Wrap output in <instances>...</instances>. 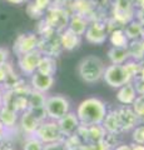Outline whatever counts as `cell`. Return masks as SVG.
<instances>
[{"mask_svg": "<svg viewBox=\"0 0 144 150\" xmlns=\"http://www.w3.org/2000/svg\"><path fill=\"white\" fill-rule=\"evenodd\" d=\"M106 105L98 98H88L83 100L77 108V118L79 123L85 126L101 124L106 115Z\"/></svg>", "mask_w": 144, "mask_h": 150, "instance_id": "cell-1", "label": "cell"}, {"mask_svg": "<svg viewBox=\"0 0 144 150\" xmlns=\"http://www.w3.org/2000/svg\"><path fill=\"white\" fill-rule=\"evenodd\" d=\"M105 65L99 56L88 55L80 60L78 64V73L83 81L85 83H96L103 78Z\"/></svg>", "mask_w": 144, "mask_h": 150, "instance_id": "cell-2", "label": "cell"}, {"mask_svg": "<svg viewBox=\"0 0 144 150\" xmlns=\"http://www.w3.org/2000/svg\"><path fill=\"white\" fill-rule=\"evenodd\" d=\"M45 112L50 120L58 121L70 111V103L63 95H52L45 98Z\"/></svg>", "mask_w": 144, "mask_h": 150, "instance_id": "cell-3", "label": "cell"}, {"mask_svg": "<svg viewBox=\"0 0 144 150\" xmlns=\"http://www.w3.org/2000/svg\"><path fill=\"white\" fill-rule=\"evenodd\" d=\"M44 14L45 18L43 20L45 21V24L52 28L54 31H57L58 34H60L68 28L70 13H69L67 8H59L52 5Z\"/></svg>", "mask_w": 144, "mask_h": 150, "instance_id": "cell-4", "label": "cell"}, {"mask_svg": "<svg viewBox=\"0 0 144 150\" xmlns=\"http://www.w3.org/2000/svg\"><path fill=\"white\" fill-rule=\"evenodd\" d=\"M34 137L39 139L43 144H52V143H58L63 142L64 137L60 131L57 121H43L40 123L38 129L34 133Z\"/></svg>", "mask_w": 144, "mask_h": 150, "instance_id": "cell-5", "label": "cell"}, {"mask_svg": "<svg viewBox=\"0 0 144 150\" xmlns=\"http://www.w3.org/2000/svg\"><path fill=\"white\" fill-rule=\"evenodd\" d=\"M103 79L104 81L108 84L111 88H120L125 85L127 83L132 81L131 78L128 76L127 71L124 70L123 65H109L106 67L103 74Z\"/></svg>", "mask_w": 144, "mask_h": 150, "instance_id": "cell-6", "label": "cell"}, {"mask_svg": "<svg viewBox=\"0 0 144 150\" xmlns=\"http://www.w3.org/2000/svg\"><path fill=\"white\" fill-rule=\"evenodd\" d=\"M39 45V36L35 33H25V34L18 35V38L14 41L13 49L14 53L18 55V58L24 54L31 53L38 49Z\"/></svg>", "mask_w": 144, "mask_h": 150, "instance_id": "cell-7", "label": "cell"}, {"mask_svg": "<svg viewBox=\"0 0 144 150\" xmlns=\"http://www.w3.org/2000/svg\"><path fill=\"white\" fill-rule=\"evenodd\" d=\"M68 10L70 14H78V15L84 16L90 21L95 20L96 13V1L95 0H73L69 5Z\"/></svg>", "mask_w": 144, "mask_h": 150, "instance_id": "cell-8", "label": "cell"}, {"mask_svg": "<svg viewBox=\"0 0 144 150\" xmlns=\"http://www.w3.org/2000/svg\"><path fill=\"white\" fill-rule=\"evenodd\" d=\"M84 35L88 43L94 45H101L106 41L109 34L105 28L104 21H92L88 25Z\"/></svg>", "mask_w": 144, "mask_h": 150, "instance_id": "cell-9", "label": "cell"}, {"mask_svg": "<svg viewBox=\"0 0 144 150\" xmlns=\"http://www.w3.org/2000/svg\"><path fill=\"white\" fill-rule=\"evenodd\" d=\"M38 50L41 53V55L53 56V58L59 56L63 49L60 45V38L58 33L48 38H39Z\"/></svg>", "mask_w": 144, "mask_h": 150, "instance_id": "cell-10", "label": "cell"}, {"mask_svg": "<svg viewBox=\"0 0 144 150\" xmlns=\"http://www.w3.org/2000/svg\"><path fill=\"white\" fill-rule=\"evenodd\" d=\"M41 53L36 49L34 51H31V53H28V54H24L19 56V60H18V65H19V68L21 70L23 74L25 75H33L36 69H38V65H39V62L41 59Z\"/></svg>", "mask_w": 144, "mask_h": 150, "instance_id": "cell-11", "label": "cell"}, {"mask_svg": "<svg viewBox=\"0 0 144 150\" xmlns=\"http://www.w3.org/2000/svg\"><path fill=\"white\" fill-rule=\"evenodd\" d=\"M118 116H119V121L122 125V131H128L131 129H134L138 123V116L137 114L133 111V109L128 105H122L120 108L117 109Z\"/></svg>", "mask_w": 144, "mask_h": 150, "instance_id": "cell-12", "label": "cell"}, {"mask_svg": "<svg viewBox=\"0 0 144 150\" xmlns=\"http://www.w3.org/2000/svg\"><path fill=\"white\" fill-rule=\"evenodd\" d=\"M53 84H54V76L41 74L39 71H35L30 78V85L33 88V90L43 94L49 91L52 89Z\"/></svg>", "mask_w": 144, "mask_h": 150, "instance_id": "cell-13", "label": "cell"}, {"mask_svg": "<svg viewBox=\"0 0 144 150\" xmlns=\"http://www.w3.org/2000/svg\"><path fill=\"white\" fill-rule=\"evenodd\" d=\"M57 124H58L59 129H60V131H62L64 138L73 135L77 131L78 126L80 125V123H79V120L77 118V115L74 114V112H70V111H69L67 115H64L62 119H59L57 121Z\"/></svg>", "mask_w": 144, "mask_h": 150, "instance_id": "cell-14", "label": "cell"}, {"mask_svg": "<svg viewBox=\"0 0 144 150\" xmlns=\"http://www.w3.org/2000/svg\"><path fill=\"white\" fill-rule=\"evenodd\" d=\"M88 25H89V20L85 19L84 16L78 15V14H70L67 29H69L78 36H82L85 34Z\"/></svg>", "mask_w": 144, "mask_h": 150, "instance_id": "cell-15", "label": "cell"}, {"mask_svg": "<svg viewBox=\"0 0 144 150\" xmlns=\"http://www.w3.org/2000/svg\"><path fill=\"white\" fill-rule=\"evenodd\" d=\"M59 38H60V45H62V49L68 50V51H72L74 49L79 48V45H80V43H82V36L75 35L69 29H65L64 31L60 33Z\"/></svg>", "mask_w": 144, "mask_h": 150, "instance_id": "cell-16", "label": "cell"}, {"mask_svg": "<svg viewBox=\"0 0 144 150\" xmlns=\"http://www.w3.org/2000/svg\"><path fill=\"white\" fill-rule=\"evenodd\" d=\"M101 125H103V128L105 129L106 133H111V134L122 133V125H120L117 110L106 111V115H105Z\"/></svg>", "mask_w": 144, "mask_h": 150, "instance_id": "cell-17", "label": "cell"}, {"mask_svg": "<svg viewBox=\"0 0 144 150\" xmlns=\"http://www.w3.org/2000/svg\"><path fill=\"white\" fill-rule=\"evenodd\" d=\"M135 98H137V93H135V89H134L132 81L120 86L117 93V100L123 105H128V106L132 105L134 100H135Z\"/></svg>", "mask_w": 144, "mask_h": 150, "instance_id": "cell-18", "label": "cell"}, {"mask_svg": "<svg viewBox=\"0 0 144 150\" xmlns=\"http://www.w3.org/2000/svg\"><path fill=\"white\" fill-rule=\"evenodd\" d=\"M39 124H40V123L34 118L33 114H31L29 110L23 111L21 118H20V126H21V129L24 130L26 134L34 135V133L36 131V129H38Z\"/></svg>", "mask_w": 144, "mask_h": 150, "instance_id": "cell-19", "label": "cell"}, {"mask_svg": "<svg viewBox=\"0 0 144 150\" xmlns=\"http://www.w3.org/2000/svg\"><path fill=\"white\" fill-rule=\"evenodd\" d=\"M108 58L113 65H123L131 59L127 48H114V46L108 50Z\"/></svg>", "mask_w": 144, "mask_h": 150, "instance_id": "cell-20", "label": "cell"}, {"mask_svg": "<svg viewBox=\"0 0 144 150\" xmlns=\"http://www.w3.org/2000/svg\"><path fill=\"white\" fill-rule=\"evenodd\" d=\"M57 69H58L57 68V59L53 58V56L43 55L39 62L36 71L45 74V75H50V76H54L55 73H57Z\"/></svg>", "mask_w": 144, "mask_h": 150, "instance_id": "cell-21", "label": "cell"}, {"mask_svg": "<svg viewBox=\"0 0 144 150\" xmlns=\"http://www.w3.org/2000/svg\"><path fill=\"white\" fill-rule=\"evenodd\" d=\"M127 49L129 53V58L134 60V62L140 63L144 59V40L143 39L129 41Z\"/></svg>", "mask_w": 144, "mask_h": 150, "instance_id": "cell-22", "label": "cell"}, {"mask_svg": "<svg viewBox=\"0 0 144 150\" xmlns=\"http://www.w3.org/2000/svg\"><path fill=\"white\" fill-rule=\"evenodd\" d=\"M123 30H124V34H125V36H127L128 41L142 39L143 25L139 21H137L135 19H133L131 23H128V24L123 28Z\"/></svg>", "mask_w": 144, "mask_h": 150, "instance_id": "cell-23", "label": "cell"}, {"mask_svg": "<svg viewBox=\"0 0 144 150\" xmlns=\"http://www.w3.org/2000/svg\"><path fill=\"white\" fill-rule=\"evenodd\" d=\"M16 110L9 106H1L0 108V123L3 124L4 128H11L16 123Z\"/></svg>", "mask_w": 144, "mask_h": 150, "instance_id": "cell-24", "label": "cell"}, {"mask_svg": "<svg viewBox=\"0 0 144 150\" xmlns=\"http://www.w3.org/2000/svg\"><path fill=\"white\" fill-rule=\"evenodd\" d=\"M108 38L111 46H114V48H127L129 44L127 36L124 34L123 28H118V29H114L113 31H110Z\"/></svg>", "mask_w": 144, "mask_h": 150, "instance_id": "cell-25", "label": "cell"}, {"mask_svg": "<svg viewBox=\"0 0 144 150\" xmlns=\"http://www.w3.org/2000/svg\"><path fill=\"white\" fill-rule=\"evenodd\" d=\"M106 131L101 124L88 126V144H95L99 142H103Z\"/></svg>", "mask_w": 144, "mask_h": 150, "instance_id": "cell-26", "label": "cell"}, {"mask_svg": "<svg viewBox=\"0 0 144 150\" xmlns=\"http://www.w3.org/2000/svg\"><path fill=\"white\" fill-rule=\"evenodd\" d=\"M45 95L43 93L31 90L28 95V109H35V108H44Z\"/></svg>", "mask_w": 144, "mask_h": 150, "instance_id": "cell-27", "label": "cell"}, {"mask_svg": "<svg viewBox=\"0 0 144 150\" xmlns=\"http://www.w3.org/2000/svg\"><path fill=\"white\" fill-rule=\"evenodd\" d=\"M123 68H124L125 71H127L128 76L131 78V80L133 81L134 79H135V76L138 75L139 70H140V63L134 62V60H128L125 64H123Z\"/></svg>", "mask_w": 144, "mask_h": 150, "instance_id": "cell-28", "label": "cell"}, {"mask_svg": "<svg viewBox=\"0 0 144 150\" xmlns=\"http://www.w3.org/2000/svg\"><path fill=\"white\" fill-rule=\"evenodd\" d=\"M43 148H44V144L39 139H36L34 135L28 138L24 143V150H43Z\"/></svg>", "mask_w": 144, "mask_h": 150, "instance_id": "cell-29", "label": "cell"}, {"mask_svg": "<svg viewBox=\"0 0 144 150\" xmlns=\"http://www.w3.org/2000/svg\"><path fill=\"white\" fill-rule=\"evenodd\" d=\"M132 105V109L137 114L138 118H144V95H137Z\"/></svg>", "mask_w": 144, "mask_h": 150, "instance_id": "cell-30", "label": "cell"}, {"mask_svg": "<svg viewBox=\"0 0 144 150\" xmlns=\"http://www.w3.org/2000/svg\"><path fill=\"white\" fill-rule=\"evenodd\" d=\"M132 138H133L134 144L144 145V125H139V126H135V128H134Z\"/></svg>", "mask_w": 144, "mask_h": 150, "instance_id": "cell-31", "label": "cell"}, {"mask_svg": "<svg viewBox=\"0 0 144 150\" xmlns=\"http://www.w3.org/2000/svg\"><path fill=\"white\" fill-rule=\"evenodd\" d=\"M26 13H28V15H29L31 19H35V20L41 19V18H43V15H44V11H41L39 8H36L34 5V3H30L29 5H28Z\"/></svg>", "mask_w": 144, "mask_h": 150, "instance_id": "cell-32", "label": "cell"}, {"mask_svg": "<svg viewBox=\"0 0 144 150\" xmlns=\"http://www.w3.org/2000/svg\"><path fill=\"white\" fill-rule=\"evenodd\" d=\"M34 5L39 8L41 11H46L48 9L52 6V0H34Z\"/></svg>", "mask_w": 144, "mask_h": 150, "instance_id": "cell-33", "label": "cell"}, {"mask_svg": "<svg viewBox=\"0 0 144 150\" xmlns=\"http://www.w3.org/2000/svg\"><path fill=\"white\" fill-rule=\"evenodd\" d=\"M88 146H89V150H111V148L104 140L99 143H95V144H88Z\"/></svg>", "mask_w": 144, "mask_h": 150, "instance_id": "cell-34", "label": "cell"}, {"mask_svg": "<svg viewBox=\"0 0 144 150\" xmlns=\"http://www.w3.org/2000/svg\"><path fill=\"white\" fill-rule=\"evenodd\" d=\"M132 83H133L134 89H135L137 95H144V80H138V79H135V80H133Z\"/></svg>", "mask_w": 144, "mask_h": 150, "instance_id": "cell-35", "label": "cell"}, {"mask_svg": "<svg viewBox=\"0 0 144 150\" xmlns=\"http://www.w3.org/2000/svg\"><path fill=\"white\" fill-rule=\"evenodd\" d=\"M43 150H64V144H63V142L52 143V144H45Z\"/></svg>", "mask_w": 144, "mask_h": 150, "instance_id": "cell-36", "label": "cell"}, {"mask_svg": "<svg viewBox=\"0 0 144 150\" xmlns=\"http://www.w3.org/2000/svg\"><path fill=\"white\" fill-rule=\"evenodd\" d=\"M134 19L144 26V8H138L134 10Z\"/></svg>", "mask_w": 144, "mask_h": 150, "instance_id": "cell-37", "label": "cell"}, {"mask_svg": "<svg viewBox=\"0 0 144 150\" xmlns=\"http://www.w3.org/2000/svg\"><path fill=\"white\" fill-rule=\"evenodd\" d=\"M8 58H9L8 49L0 48V67H3V65H5L8 63Z\"/></svg>", "mask_w": 144, "mask_h": 150, "instance_id": "cell-38", "label": "cell"}, {"mask_svg": "<svg viewBox=\"0 0 144 150\" xmlns=\"http://www.w3.org/2000/svg\"><path fill=\"white\" fill-rule=\"evenodd\" d=\"M73 0H52L53 6H59V8H68L72 4Z\"/></svg>", "mask_w": 144, "mask_h": 150, "instance_id": "cell-39", "label": "cell"}, {"mask_svg": "<svg viewBox=\"0 0 144 150\" xmlns=\"http://www.w3.org/2000/svg\"><path fill=\"white\" fill-rule=\"evenodd\" d=\"M113 150H132V146L129 144H120L118 146H115Z\"/></svg>", "mask_w": 144, "mask_h": 150, "instance_id": "cell-40", "label": "cell"}, {"mask_svg": "<svg viewBox=\"0 0 144 150\" xmlns=\"http://www.w3.org/2000/svg\"><path fill=\"white\" fill-rule=\"evenodd\" d=\"M133 6L134 9L144 8V0H133Z\"/></svg>", "mask_w": 144, "mask_h": 150, "instance_id": "cell-41", "label": "cell"}, {"mask_svg": "<svg viewBox=\"0 0 144 150\" xmlns=\"http://www.w3.org/2000/svg\"><path fill=\"white\" fill-rule=\"evenodd\" d=\"M5 1H8L9 4H13V5H21L26 0H5Z\"/></svg>", "mask_w": 144, "mask_h": 150, "instance_id": "cell-42", "label": "cell"}, {"mask_svg": "<svg viewBox=\"0 0 144 150\" xmlns=\"http://www.w3.org/2000/svg\"><path fill=\"white\" fill-rule=\"evenodd\" d=\"M64 150H89V146H88V144H85V145L77 146V148H74V149H65V148H64Z\"/></svg>", "mask_w": 144, "mask_h": 150, "instance_id": "cell-43", "label": "cell"}, {"mask_svg": "<svg viewBox=\"0 0 144 150\" xmlns=\"http://www.w3.org/2000/svg\"><path fill=\"white\" fill-rule=\"evenodd\" d=\"M132 150H144V145L142 144H131Z\"/></svg>", "mask_w": 144, "mask_h": 150, "instance_id": "cell-44", "label": "cell"}, {"mask_svg": "<svg viewBox=\"0 0 144 150\" xmlns=\"http://www.w3.org/2000/svg\"><path fill=\"white\" fill-rule=\"evenodd\" d=\"M4 129H5V128H4V126H3V124H1V123H0V137H1V134H3V131H4Z\"/></svg>", "mask_w": 144, "mask_h": 150, "instance_id": "cell-45", "label": "cell"}, {"mask_svg": "<svg viewBox=\"0 0 144 150\" xmlns=\"http://www.w3.org/2000/svg\"><path fill=\"white\" fill-rule=\"evenodd\" d=\"M1 104H3V95H1V91H0V108L3 106Z\"/></svg>", "mask_w": 144, "mask_h": 150, "instance_id": "cell-46", "label": "cell"}, {"mask_svg": "<svg viewBox=\"0 0 144 150\" xmlns=\"http://www.w3.org/2000/svg\"><path fill=\"white\" fill-rule=\"evenodd\" d=\"M142 39L144 40V26H143V34H142Z\"/></svg>", "mask_w": 144, "mask_h": 150, "instance_id": "cell-47", "label": "cell"}, {"mask_svg": "<svg viewBox=\"0 0 144 150\" xmlns=\"http://www.w3.org/2000/svg\"><path fill=\"white\" fill-rule=\"evenodd\" d=\"M0 150H1V149H0Z\"/></svg>", "mask_w": 144, "mask_h": 150, "instance_id": "cell-48", "label": "cell"}]
</instances>
